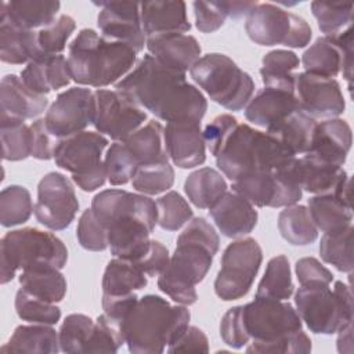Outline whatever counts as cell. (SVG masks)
Listing matches in <instances>:
<instances>
[{
	"instance_id": "cell-15",
	"label": "cell",
	"mask_w": 354,
	"mask_h": 354,
	"mask_svg": "<svg viewBox=\"0 0 354 354\" xmlns=\"http://www.w3.org/2000/svg\"><path fill=\"white\" fill-rule=\"evenodd\" d=\"M145 120L147 113L144 109L116 88H97L94 91L93 126L102 136L106 134L113 141L123 142Z\"/></svg>"
},
{
	"instance_id": "cell-2",
	"label": "cell",
	"mask_w": 354,
	"mask_h": 354,
	"mask_svg": "<svg viewBox=\"0 0 354 354\" xmlns=\"http://www.w3.org/2000/svg\"><path fill=\"white\" fill-rule=\"evenodd\" d=\"M91 210L108 231V248L115 257L137 261L149 248V234L158 224L156 202L144 194L104 189L91 201Z\"/></svg>"
},
{
	"instance_id": "cell-40",
	"label": "cell",
	"mask_w": 354,
	"mask_h": 354,
	"mask_svg": "<svg viewBox=\"0 0 354 354\" xmlns=\"http://www.w3.org/2000/svg\"><path fill=\"white\" fill-rule=\"evenodd\" d=\"M278 230L281 236L293 246L310 245L318 238V228L303 205L286 206L278 216Z\"/></svg>"
},
{
	"instance_id": "cell-60",
	"label": "cell",
	"mask_w": 354,
	"mask_h": 354,
	"mask_svg": "<svg viewBox=\"0 0 354 354\" xmlns=\"http://www.w3.org/2000/svg\"><path fill=\"white\" fill-rule=\"evenodd\" d=\"M170 256L167 248L155 239H151L148 250L134 261L148 277H158L169 264Z\"/></svg>"
},
{
	"instance_id": "cell-6",
	"label": "cell",
	"mask_w": 354,
	"mask_h": 354,
	"mask_svg": "<svg viewBox=\"0 0 354 354\" xmlns=\"http://www.w3.org/2000/svg\"><path fill=\"white\" fill-rule=\"evenodd\" d=\"M68 249L53 232L25 227L7 232L0 241V282L14 279L18 270L51 267L62 270Z\"/></svg>"
},
{
	"instance_id": "cell-24",
	"label": "cell",
	"mask_w": 354,
	"mask_h": 354,
	"mask_svg": "<svg viewBox=\"0 0 354 354\" xmlns=\"http://www.w3.org/2000/svg\"><path fill=\"white\" fill-rule=\"evenodd\" d=\"M148 53L162 65L187 72L201 58V46L198 40L185 33H165L147 37Z\"/></svg>"
},
{
	"instance_id": "cell-17",
	"label": "cell",
	"mask_w": 354,
	"mask_h": 354,
	"mask_svg": "<svg viewBox=\"0 0 354 354\" xmlns=\"http://www.w3.org/2000/svg\"><path fill=\"white\" fill-rule=\"evenodd\" d=\"M304 72L336 77L340 72L351 87L353 77V25L336 36L318 37L301 57Z\"/></svg>"
},
{
	"instance_id": "cell-34",
	"label": "cell",
	"mask_w": 354,
	"mask_h": 354,
	"mask_svg": "<svg viewBox=\"0 0 354 354\" xmlns=\"http://www.w3.org/2000/svg\"><path fill=\"white\" fill-rule=\"evenodd\" d=\"M123 144L136 160L137 166L169 162V155L165 145L163 126L156 120H149L141 126Z\"/></svg>"
},
{
	"instance_id": "cell-39",
	"label": "cell",
	"mask_w": 354,
	"mask_h": 354,
	"mask_svg": "<svg viewBox=\"0 0 354 354\" xmlns=\"http://www.w3.org/2000/svg\"><path fill=\"white\" fill-rule=\"evenodd\" d=\"M299 57L289 50H272L261 59L260 75L264 87H272L286 91H295L296 73L299 68Z\"/></svg>"
},
{
	"instance_id": "cell-46",
	"label": "cell",
	"mask_w": 354,
	"mask_h": 354,
	"mask_svg": "<svg viewBox=\"0 0 354 354\" xmlns=\"http://www.w3.org/2000/svg\"><path fill=\"white\" fill-rule=\"evenodd\" d=\"M15 311L22 321L30 324L55 325L61 318V310L55 303L39 299L22 288L15 293Z\"/></svg>"
},
{
	"instance_id": "cell-11",
	"label": "cell",
	"mask_w": 354,
	"mask_h": 354,
	"mask_svg": "<svg viewBox=\"0 0 354 354\" xmlns=\"http://www.w3.org/2000/svg\"><path fill=\"white\" fill-rule=\"evenodd\" d=\"M245 30L260 46L282 44L292 48L306 47L313 36L308 22L271 3H257L248 14Z\"/></svg>"
},
{
	"instance_id": "cell-28",
	"label": "cell",
	"mask_w": 354,
	"mask_h": 354,
	"mask_svg": "<svg viewBox=\"0 0 354 354\" xmlns=\"http://www.w3.org/2000/svg\"><path fill=\"white\" fill-rule=\"evenodd\" d=\"M21 79L28 88L40 95H47L53 90L66 87L72 75L68 59L62 55H47L30 61L21 72Z\"/></svg>"
},
{
	"instance_id": "cell-14",
	"label": "cell",
	"mask_w": 354,
	"mask_h": 354,
	"mask_svg": "<svg viewBox=\"0 0 354 354\" xmlns=\"http://www.w3.org/2000/svg\"><path fill=\"white\" fill-rule=\"evenodd\" d=\"M242 318L252 339L246 348L277 342L300 330L303 324L290 303L259 296L242 306Z\"/></svg>"
},
{
	"instance_id": "cell-38",
	"label": "cell",
	"mask_w": 354,
	"mask_h": 354,
	"mask_svg": "<svg viewBox=\"0 0 354 354\" xmlns=\"http://www.w3.org/2000/svg\"><path fill=\"white\" fill-rule=\"evenodd\" d=\"M227 188L224 177L212 167L192 171L184 183L188 199L199 209H210L227 192Z\"/></svg>"
},
{
	"instance_id": "cell-56",
	"label": "cell",
	"mask_w": 354,
	"mask_h": 354,
	"mask_svg": "<svg viewBox=\"0 0 354 354\" xmlns=\"http://www.w3.org/2000/svg\"><path fill=\"white\" fill-rule=\"evenodd\" d=\"M30 127V142L32 152L30 156L39 160H50L54 158V151L58 145L59 138H57L47 127L44 118L36 119L29 124Z\"/></svg>"
},
{
	"instance_id": "cell-61",
	"label": "cell",
	"mask_w": 354,
	"mask_h": 354,
	"mask_svg": "<svg viewBox=\"0 0 354 354\" xmlns=\"http://www.w3.org/2000/svg\"><path fill=\"white\" fill-rule=\"evenodd\" d=\"M177 351H199L207 353L209 351V340L206 335L196 326H189L184 330V333L167 347V353H177Z\"/></svg>"
},
{
	"instance_id": "cell-10",
	"label": "cell",
	"mask_w": 354,
	"mask_h": 354,
	"mask_svg": "<svg viewBox=\"0 0 354 354\" xmlns=\"http://www.w3.org/2000/svg\"><path fill=\"white\" fill-rule=\"evenodd\" d=\"M106 147L108 138L101 133L83 130L58 141L54 160L58 167L72 173V180L79 188L93 192L108 180L102 160Z\"/></svg>"
},
{
	"instance_id": "cell-8",
	"label": "cell",
	"mask_w": 354,
	"mask_h": 354,
	"mask_svg": "<svg viewBox=\"0 0 354 354\" xmlns=\"http://www.w3.org/2000/svg\"><path fill=\"white\" fill-rule=\"evenodd\" d=\"M296 311L317 335H333L348 322H353L351 289L342 281H336L333 289L329 285H306L295 293Z\"/></svg>"
},
{
	"instance_id": "cell-45",
	"label": "cell",
	"mask_w": 354,
	"mask_h": 354,
	"mask_svg": "<svg viewBox=\"0 0 354 354\" xmlns=\"http://www.w3.org/2000/svg\"><path fill=\"white\" fill-rule=\"evenodd\" d=\"M174 183V170L169 162L141 165L137 167L131 185L144 195H158L167 191Z\"/></svg>"
},
{
	"instance_id": "cell-18",
	"label": "cell",
	"mask_w": 354,
	"mask_h": 354,
	"mask_svg": "<svg viewBox=\"0 0 354 354\" xmlns=\"http://www.w3.org/2000/svg\"><path fill=\"white\" fill-rule=\"evenodd\" d=\"M94 93L86 87H71L59 93L46 112L44 120L57 138H66L93 124Z\"/></svg>"
},
{
	"instance_id": "cell-21",
	"label": "cell",
	"mask_w": 354,
	"mask_h": 354,
	"mask_svg": "<svg viewBox=\"0 0 354 354\" xmlns=\"http://www.w3.org/2000/svg\"><path fill=\"white\" fill-rule=\"evenodd\" d=\"M169 159L180 169H192L206 160V144L201 122H171L163 127Z\"/></svg>"
},
{
	"instance_id": "cell-33",
	"label": "cell",
	"mask_w": 354,
	"mask_h": 354,
	"mask_svg": "<svg viewBox=\"0 0 354 354\" xmlns=\"http://www.w3.org/2000/svg\"><path fill=\"white\" fill-rule=\"evenodd\" d=\"M61 350L58 332L46 324L19 325L8 342L0 348L1 353H39L54 354Z\"/></svg>"
},
{
	"instance_id": "cell-62",
	"label": "cell",
	"mask_w": 354,
	"mask_h": 354,
	"mask_svg": "<svg viewBox=\"0 0 354 354\" xmlns=\"http://www.w3.org/2000/svg\"><path fill=\"white\" fill-rule=\"evenodd\" d=\"M137 300H138V296L134 292L127 295H102L104 314L108 318L122 324L123 318L126 317V314Z\"/></svg>"
},
{
	"instance_id": "cell-16",
	"label": "cell",
	"mask_w": 354,
	"mask_h": 354,
	"mask_svg": "<svg viewBox=\"0 0 354 354\" xmlns=\"http://www.w3.org/2000/svg\"><path fill=\"white\" fill-rule=\"evenodd\" d=\"M77 210L79 201L68 177L58 171H50L41 177L33 209L41 225L53 231L65 230L75 220Z\"/></svg>"
},
{
	"instance_id": "cell-4",
	"label": "cell",
	"mask_w": 354,
	"mask_h": 354,
	"mask_svg": "<svg viewBox=\"0 0 354 354\" xmlns=\"http://www.w3.org/2000/svg\"><path fill=\"white\" fill-rule=\"evenodd\" d=\"M137 51L93 29H82L68 47V65L77 84L105 87L122 80L136 65Z\"/></svg>"
},
{
	"instance_id": "cell-42",
	"label": "cell",
	"mask_w": 354,
	"mask_h": 354,
	"mask_svg": "<svg viewBox=\"0 0 354 354\" xmlns=\"http://www.w3.org/2000/svg\"><path fill=\"white\" fill-rule=\"evenodd\" d=\"M321 259L342 272L353 271V225L325 232L319 242Z\"/></svg>"
},
{
	"instance_id": "cell-55",
	"label": "cell",
	"mask_w": 354,
	"mask_h": 354,
	"mask_svg": "<svg viewBox=\"0 0 354 354\" xmlns=\"http://www.w3.org/2000/svg\"><path fill=\"white\" fill-rule=\"evenodd\" d=\"M192 6L195 25L202 33H213L224 25L227 11L223 1H194Z\"/></svg>"
},
{
	"instance_id": "cell-20",
	"label": "cell",
	"mask_w": 354,
	"mask_h": 354,
	"mask_svg": "<svg viewBox=\"0 0 354 354\" xmlns=\"http://www.w3.org/2000/svg\"><path fill=\"white\" fill-rule=\"evenodd\" d=\"M97 25L105 37L123 41L137 53L142 51L147 36L141 25L140 3L137 1H100Z\"/></svg>"
},
{
	"instance_id": "cell-43",
	"label": "cell",
	"mask_w": 354,
	"mask_h": 354,
	"mask_svg": "<svg viewBox=\"0 0 354 354\" xmlns=\"http://www.w3.org/2000/svg\"><path fill=\"white\" fill-rule=\"evenodd\" d=\"M30 192L22 185H8L0 194V223L3 227H14L26 223L33 212Z\"/></svg>"
},
{
	"instance_id": "cell-13",
	"label": "cell",
	"mask_w": 354,
	"mask_h": 354,
	"mask_svg": "<svg viewBox=\"0 0 354 354\" xmlns=\"http://www.w3.org/2000/svg\"><path fill=\"white\" fill-rule=\"evenodd\" d=\"M263 261L260 245L253 238L231 242L221 257V268L214 281L216 295L231 301L243 297L250 290Z\"/></svg>"
},
{
	"instance_id": "cell-1",
	"label": "cell",
	"mask_w": 354,
	"mask_h": 354,
	"mask_svg": "<svg viewBox=\"0 0 354 354\" xmlns=\"http://www.w3.org/2000/svg\"><path fill=\"white\" fill-rule=\"evenodd\" d=\"M115 87L167 123L201 122L207 109L205 95L187 82L184 72L162 65L151 54L138 59Z\"/></svg>"
},
{
	"instance_id": "cell-26",
	"label": "cell",
	"mask_w": 354,
	"mask_h": 354,
	"mask_svg": "<svg viewBox=\"0 0 354 354\" xmlns=\"http://www.w3.org/2000/svg\"><path fill=\"white\" fill-rule=\"evenodd\" d=\"M296 111H300V105L295 91L263 87L245 106V118L267 129Z\"/></svg>"
},
{
	"instance_id": "cell-36",
	"label": "cell",
	"mask_w": 354,
	"mask_h": 354,
	"mask_svg": "<svg viewBox=\"0 0 354 354\" xmlns=\"http://www.w3.org/2000/svg\"><path fill=\"white\" fill-rule=\"evenodd\" d=\"M147 274L134 263L126 259H112L102 275V295H127L145 288Z\"/></svg>"
},
{
	"instance_id": "cell-53",
	"label": "cell",
	"mask_w": 354,
	"mask_h": 354,
	"mask_svg": "<svg viewBox=\"0 0 354 354\" xmlns=\"http://www.w3.org/2000/svg\"><path fill=\"white\" fill-rule=\"evenodd\" d=\"M76 238L80 246L90 252H101L108 248V231L95 217L91 207L82 213L76 228Z\"/></svg>"
},
{
	"instance_id": "cell-41",
	"label": "cell",
	"mask_w": 354,
	"mask_h": 354,
	"mask_svg": "<svg viewBox=\"0 0 354 354\" xmlns=\"http://www.w3.org/2000/svg\"><path fill=\"white\" fill-rule=\"evenodd\" d=\"M293 290L295 286L288 257L283 254L272 257L267 264L261 281L259 282L256 296L288 300L293 295Z\"/></svg>"
},
{
	"instance_id": "cell-64",
	"label": "cell",
	"mask_w": 354,
	"mask_h": 354,
	"mask_svg": "<svg viewBox=\"0 0 354 354\" xmlns=\"http://www.w3.org/2000/svg\"><path fill=\"white\" fill-rule=\"evenodd\" d=\"M337 351L351 353L353 351V322L346 324L337 330Z\"/></svg>"
},
{
	"instance_id": "cell-12",
	"label": "cell",
	"mask_w": 354,
	"mask_h": 354,
	"mask_svg": "<svg viewBox=\"0 0 354 354\" xmlns=\"http://www.w3.org/2000/svg\"><path fill=\"white\" fill-rule=\"evenodd\" d=\"M296 158V156H295ZM295 158L271 171H256L232 181V191L259 207H286L303 195L296 174Z\"/></svg>"
},
{
	"instance_id": "cell-30",
	"label": "cell",
	"mask_w": 354,
	"mask_h": 354,
	"mask_svg": "<svg viewBox=\"0 0 354 354\" xmlns=\"http://www.w3.org/2000/svg\"><path fill=\"white\" fill-rule=\"evenodd\" d=\"M59 7V1L46 0L3 1L0 7V18L26 30H39L55 19Z\"/></svg>"
},
{
	"instance_id": "cell-35",
	"label": "cell",
	"mask_w": 354,
	"mask_h": 354,
	"mask_svg": "<svg viewBox=\"0 0 354 354\" xmlns=\"http://www.w3.org/2000/svg\"><path fill=\"white\" fill-rule=\"evenodd\" d=\"M308 212L318 230L333 232L351 225V206L342 202L336 195L321 194L308 199Z\"/></svg>"
},
{
	"instance_id": "cell-48",
	"label": "cell",
	"mask_w": 354,
	"mask_h": 354,
	"mask_svg": "<svg viewBox=\"0 0 354 354\" xmlns=\"http://www.w3.org/2000/svg\"><path fill=\"white\" fill-rule=\"evenodd\" d=\"M94 324L95 322L84 314H69L58 330L61 351L68 354L84 353Z\"/></svg>"
},
{
	"instance_id": "cell-47",
	"label": "cell",
	"mask_w": 354,
	"mask_h": 354,
	"mask_svg": "<svg viewBox=\"0 0 354 354\" xmlns=\"http://www.w3.org/2000/svg\"><path fill=\"white\" fill-rule=\"evenodd\" d=\"M311 11L319 30L325 33V36H336L353 22L351 3L313 1Z\"/></svg>"
},
{
	"instance_id": "cell-3",
	"label": "cell",
	"mask_w": 354,
	"mask_h": 354,
	"mask_svg": "<svg viewBox=\"0 0 354 354\" xmlns=\"http://www.w3.org/2000/svg\"><path fill=\"white\" fill-rule=\"evenodd\" d=\"M189 310L171 306L158 295H145L129 310L122 332L130 353L159 354L173 344L189 325Z\"/></svg>"
},
{
	"instance_id": "cell-22",
	"label": "cell",
	"mask_w": 354,
	"mask_h": 354,
	"mask_svg": "<svg viewBox=\"0 0 354 354\" xmlns=\"http://www.w3.org/2000/svg\"><path fill=\"white\" fill-rule=\"evenodd\" d=\"M209 213L218 231L227 238H239L250 234L259 218L254 206L234 191H227L209 209Z\"/></svg>"
},
{
	"instance_id": "cell-32",
	"label": "cell",
	"mask_w": 354,
	"mask_h": 354,
	"mask_svg": "<svg viewBox=\"0 0 354 354\" xmlns=\"http://www.w3.org/2000/svg\"><path fill=\"white\" fill-rule=\"evenodd\" d=\"M315 124V119L303 111H296L267 127L266 130L282 147H285L292 155L296 156L308 151Z\"/></svg>"
},
{
	"instance_id": "cell-9",
	"label": "cell",
	"mask_w": 354,
	"mask_h": 354,
	"mask_svg": "<svg viewBox=\"0 0 354 354\" xmlns=\"http://www.w3.org/2000/svg\"><path fill=\"white\" fill-rule=\"evenodd\" d=\"M213 256L214 253L206 246L177 238V246L167 267L158 275V288L178 304H194L198 299L195 286L210 270Z\"/></svg>"
},
{
	"instance_id": "cell-54",
	"label": "cell",
	"mask_w": 354,
	"mask_h": 354,
	"mask_svg": "<svg viewBox=\"0 0 354 354\" xmlns=\"http://www.w3.org/2000/svg\"><path fill=\"white\" fill-rule=\"evenodd\" d=\"M220 336L223 342L232 348H242L249 343L250 336L243 324L242 306H235L223 315L220 322Z\"/></svg>"
},
{
	"instance_id": "cell-7",
	"label": "cell",
	"mask_w": 354,
	"mask_h": 354,
	"mask_svg": "<svg viewBox=\"0 0 354 354\" xmlns=\"http://www.w3.org/2000/svg\"><path fill=\"white\" fill-rule=\"evenodd\" d=\"M189 73L212 101L228 111H242L254 93L252 76L221 53L201 57Z\"/></svg>"
},
{
	"instance_id": "cell-25",
	"label": "cell",
	"mask_w": 354,
	"mask_h": 354,
	"mask_svg": "<svg viewBox=\"0 0 354 354\" xmlns=\"http://www.w3.org/2000/svg\"><path fill=\"white\" fill-rule=\"evenodd\" d=\"M46 95L33 93L17 75H6L0 83V119L22 120L37 118L46 111Z\"/></svg>"
},
{
	"instance_id": "cell-59",
	"label": "cell",
	"mask_w": 354,
	"mask_h": 354,
	"mask_svg": "<svg viewBox=\"0 0 354 354\" xmlns=\"http://www.w3.org/2000/svg\"><path fill=\"white\" fill-rule=\"evenodd\" d=\"M297 281L301 286L306 285H329L333 281V274L322 266L315 257H303L295 266Z\"/></svg>"
},
{
	"instance_id": "cell-37",
	"label": "cell",
	"mask_w": 354,
	"mask_h": 354,
	"mask_svg": "<svg viewBox=\"0 0 354 354\" xmlns=\"http://www.w3.org/2000/svg\"><path fill=\"white\" fill-rule=\"evenodd\" d=\"M19 285L28 293L50 303L61 301L66 295V279L58 268L36 267L22 270Z\"/></svg>"
},
{
	"instance_id": "cell-52",
	"label": "cell",
	"mask_w": 354,
	"mask_h": 354,
	"mask_svg": "<svg viewBox=\"0 0 354 354\" xmlns=\"http://www.w3.org/2000/svg\"><path fill=\"white\" fill-rule=\"evenodd\" d=\"M105 171L106 178L112 185H123L133 180V176L137 170V163L127 151L123 142L115 141L106 151L105 159Z\"/></svg>"
},
{
	"instance_id": "cell-27",
	"label": "cell",
	"mask_w": 354,
	"mask_h": 354,
	"mask_svg": "<svg viewBox=\"0 0 354 354\" xmlns=\"http://www.w3.org/2000/svg\"><path fill=\"white\" fill-rule=\"evenodd\" d=\"M141 25L147 37L165 33H185L191 29L184 1L140 3Z\"/></svg>"
},
{
	"instance_id": "cell-50",
	"label": "cell",
	"mask_w": 354,
	"mask_h": 354,
	"mask_svg": "<svg viewBox=\"0 0 354 354\" xmlns=\"http://www.w3.org/2000/svg\"><path fill=\"white\" fill-rule=\"evenodd\" d=\"M76 29V22L71 15L61 14L50 25L37 30V46L43 57L58 55L65 47L66 41Z\"/></svg>"
},
{
	"instance_id": "cell-23",
	"label": "cell",
	"mask_w": 354,
	"mask_h": 354,
	"mask_svg": "<svg viewBox=\"0 0 354 354\" xmlns=\"http://www.w3.org/2000/svg\"><path fill=\"white\" fill-rule=\"evenodd\" d=\"M351 127L343 119H325L315 124L310 148L306 153L326 163L343 167L351 148Z\"/></svg>"
},
{
	"instance_id": "cell-19",
	"label": "cell",
	"mask_w": 354,
	"mask_h": 354,
	"mask_svg": "<svg viewBox=\"0 0 354 354\" xmlns=\"http://www.w3.org/2000/svg\"><path fill=\"white\" fill-rule=\"evenodd\" d=\"M295 94L300 111L313 119H333L344 112L346 101L337 80L307 72L296 73Z\"/></svg>"
},
{
	"instance_id": "cell-63",
	"label": "cell",
	"mask_w": 354,
	"mask_h": 354,
	"mask_svg": "<svg viewBox=\"0 0 354 354\" xmlns=\"http://www.w3.org/2000/svg\"><path fill=\"white\" fill-rule=\"evenodd\" d=\"M224 8L227 11V17L232 19H239L242 17H248V14L257 4L254 1H223Z\"/></svg>"
},
{
	"instance_id": "cell-58",
	"label": "cell",
	"mask_w": 354,
	"mask_h": 354,
	"mask_svg": "<svg viewBox=\"0 0 354 354\" xmlns=\"http://www.w3.org/2000/svg\"><path fill=\"white\" fill-rule=\"evenodd\" d=\"M248 353H290V354H306L311 351V339L303 329L288 335L277 342L246 348Z\"/></svg>"
},
{
	"instance_id": "cell-57",
	"label": "cell",
	"mask_w": 354,
	"mask_h": 354,
	"mask_svg": "<svg viewBox=\"0 0 354 354\" xmlns=\"http://www.w3.org/2000/svg\"><path fill=\"white\" fill-rule=\"evenodd\" d=\"M238 126L236 118L228 113H221L216 116L209 124H206L203 130V138L205 144L209 148L210 153L216 156L230 134L234 131V129Z\"/></svg>"
},
{
	"instance_id": "cell-51",
	"label": "cell",
	"mask_w": 354,
	"mask_h": 354,
	"mask_svg": "<svg viewBox=\"0 0 354 354\" xmlns=\"http://www.w3.org/2000/svg\"><path fill=\"white\" fill-rule=\"evenodd\" d=\"M124 343L120 324L101 314L94 324L84 353H116Z\"/></svg>"
},
{
	"instance_id": "cell-44",
	"label": "cell",
	"mask_w": 354,
	"mask_h": 354,
	"mask_svg": "<svg viewBox=\"0 0 354 354\" xmlns=\"http://www.w3.org/2000/svg\"><path fill=\"white\" fill-rule=\"evenodd\" d=\"M3 159L18 162L30 156V127L22 120L0 119Z\"/></svg>"
},
{
	"instance_id": "cell-29",
	"label": "cell",
	"mask_w": 354,
	"mask_h": 354,
	"mask_svg": "<svg viewBox=\"0 0 354 354\" xmlns=\"http://www.w3.org/2000/svg\"><path fill=\"white\" fill-rule=\"evenodd\" d=\"M295 174L303 191L314 195L330 194L347 174L343 167L326 163L310 153L295 159Z\"/></svg>"
},
{
	"instance_id": "cell-49",
	"label": "cell",
	"mask_w": 354,
	"mask_h": 354,
	"mask_svg": "<svg viewBox=\"0 0 354 354\" xmlns=\"http://www.w3.org/2000/svg\"><path fill=\"white\" fill-rule=\"evenodd\" d=\"M158 225L166 231H177L191 221L194 213L188 202L176 191H169L156 199Z\"/></svg>"
},
{
	"instance_id": "cell-5",
	"label": "cell",
	"mask_w": 354,
	"mask_h": 354,
	"mask_svg": "<svg viewBox=\"0 0 354 354\" xmlns=\"http://www.w3.org/2000/svg\"><path fill=\"white\" fill-rule=\"evenodd\" d=\"M214 158L221 173L235 181L250 173L277 170L295 155L267 131L238 123Z\"/></svg>"
},
{
	"instance_id": "cell-31",
	"label": "cell",
	"mask_w": 354,
	"mask_h": 354,
	"mask_svg": "<svg viewBox=\"0 0 354 354\" xmlns=\"http://www.w3.org/2000/svg\"><path fill=\"white\" fill-rule=\"evenodd\" d=\"M37 30L18 28L10 21L0 18V58L6 64L21 65L41 58L37 46Z\"/></svg>"
}]
</instances>
